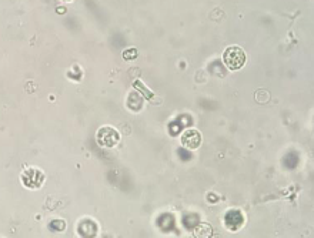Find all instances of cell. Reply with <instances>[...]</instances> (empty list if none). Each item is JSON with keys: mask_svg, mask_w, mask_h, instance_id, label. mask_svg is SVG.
<instances>
[{"mask_svg": "<svg viewBox=\"0 0 314 238\" xmlns=\"http://www.w3.org/2000/svg\"><path fill=\"white\" fill-rule=\"evenodd\" d=\"M201 143V136L197 130L190 129L182 134V144L187 148H197Z\"/></svg>", "mask_w": 314, "mask_h": 238, "instance_id": "3957f363", "label": "cell"}, {"mask_svg": "<svg viewBox=\"0 0 314 238\" xmlns=\"http://www.w3.org/2000/svg\"><path fill=\"white\" fill-rule=\"evenodd\" d=\"M97 139H99V141L103 144V146L112 147V146H115L117 141H119V134H117L116 130L112 129V127H103V129H100L99 130Z\"/></svg>", "mask_w": 314, "mask_h": 238, "instance_id": "7a4b0ae2", "label": "cell"}, {"mask_svg": "<svg viewBox=\"0 0 314 238\" xmlns=\"http://www.w3.org/2000/svg\"><path fill=\"white\" fill-rule=\"evenodd\" d=\"M223 62L224 65L229 67L230 70H239L246 63V54H244V51L240 49V47L232 46V47H229V49L224 51Z\"/></svg>", "mask_w": 314, "mask_h": 238, "instance_id": "6da1fadb", "label": "cell"}]
</instances>
